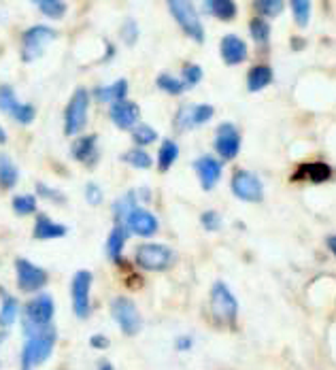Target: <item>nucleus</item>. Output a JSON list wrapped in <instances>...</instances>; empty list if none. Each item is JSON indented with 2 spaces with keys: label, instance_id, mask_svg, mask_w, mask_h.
Masks as SVG:
<instances>
[{
  "label": "nucleus",
  "instance_id": "f257e3e1",
  "mask_svg": "<svg viewBox=\"0 0 336 370\" xmlns=\"http://www.w3.org/2000/svg\"><path fill=\"white\" fill-rule=\"evenodd\" d=\"M56 338H58V334H56L54 326H47L41 332L28 336V340L22 349V370H32V368L41 366L43 362H47L51 351H54Z\"/></svg>",
  "mask_w": 336,
  "mask_h": 370
},
{
  "label": "nucleus",
  "instance_id": "f03ea898",
  "mask_svg": "<svg viewBox=\"0 0 336 370\" xmlns=\"http://www.w3.org/2000/svg\"><path fill=\"white\" fill-rule=\"evenodd\" d=\"M54 311H56V304H54V298H51L49 294H39V296H35V298L26 304V309H24L22 326H24L26 336H32V334L41 332L43 328L51 326Z\"/></svg>",
  "mask_w": 336,
  "mask_h": 370
},
{
  "label": "nucleus",
  "instance_id": "7ed1b4c3",
  "mask_svg": "<svg viewBox=\"0 0 336 370\" xmlns=\"http://www.w3.org/2000/svg\"><path fill=\"white\" fill-rule=\"evenodd\" d=\"M209 302H211V313L219 323L235 326V321L239 317V300L226 283L223 281L213 283Z\"/></svg>",
  "mask_w": 336,
  "mask_h": 370
},
{
  "label": "nucleus",
  "instance_id": "20e7f679",
  "mask_svg": "<svg viewBox=\"0 0 336 370\" xmlns=\"http://www.w3.org/2000/svg\"><path fill=\"white\" fill-rule=\"evenodd\" d=\"M135 260L143 271L162 273V271H168L175 264L177 256H175V252L170 249V247H166L162 242H145L137 249Z\"/></svg>",
  "mask_w": 336,
  "mask_h": 370
},
{
  "label": "nucleus",
  "instance_id": "39448f33",
  "mask_svg": "<svg viewBox=\"0 0 336 370\" xmlns=\"http://www.w3.org/2000/svg\"><path fill=\"white\" fill-rule=\"evenodd\" d=\"M87 109H89V92L85 87H77L64 111V132L68 137H75L85 128Z\"/></svg>",
  "mask_w": 336,
  "mask_h": 370
},
{
  "label": "nucleus",
  "instance_id": "423d86ee",
  "mask_svg": "<svg viewBox=\"0 0 336 370\" xmlns=\"http://www.w3.org/2000/svg\"><path fill=\"white\" fill-rule=\"evenodd\" d=\"M168 11L175 18V22L179 24V28L196 43H204V26L194 9L192 3L187 0H170L168 3Z\"/></svg>",
  "mask_w": 336,
  "mask_h": 370
},
{
  "label": "nucleus",
  "instance_id": "0eeeda50",
  "mask_svg": "<svg viewBox=\"0 0 336 370\" xmlns=\"http://www.w3.org/2000/svg\"><path fill=\"white\" fill-rule=\"evenodd\" d=\"M58 39V32L49 26H32L24 32L22 37V60L24 62H35L39 60L45 49L49 47L51 41Z\"/></svg>",
  "mask_w": 336,
  "mask_h": 370
},
{
  "label": "nucleus",
  "instance_id": "6e6552de",
  "mask_svg": "<svg viewBox=\"0 0 336 370\" xmlns=\"http://www.w3.org/2000/svg\"><path fill=\"white\" fill-rule=\"evenodd\" d=\"M111 315H113L116 323L122 328V332L126 336H135L143 328V319H141L137 304L126 296H118L113 302H111Z\"/></svg>",
  "mask_w": 336,
  "mask_h": 370
},
{
  "label": "nucleus",
  "instance_id": "1a4fd4ad",
  "mask_svg": "<svg viewBox=\"0 0 336 370\" xmlns=\"http://www.w3.org/2000/svg\"><path fill=\"white\" fill-rule=\"evenodd\" d=\"M232 194L243 202H262L264 200V185L256 173L237 171L232 177Z\"/></svg>",
  "mask_w": 336,
  "mask_h": 370
},
{
  "label": "nucleus",
  "instance_id": "9d476101",
  "mask_svg": "<svg viewBox=\"0 0 336 370\" xmlns=\"http://www.w3.org/2000/svg\"><path fill=\"white\" fill-rule=\"evenodd\" d=\"M15 275H18V288L26 294L39 292L47 285V273L26 258L15 260Z\"/></svg>",
  "mask_w": 336,
  "mask_h": 370
},
{
  "label": "nucleus",
  "instance_id": "9b49d317",
  "mask_svg": "<svg viewBox=\"0 0 336 370\" xmlns=\"http://www.w3.org/2000/svg\"><path fill=\"white\" fill-rule=\"evenodd\" d=\"M89 292H92V273L77 271L70 281V296H73V309L79 319H85L89 315Z\"/></svg>",
  "mask_w": 336,
  "mask_h": 370
},
{
  "label": "nucleus",
  "instance_id": "f8f14e48",
  "mask_svg": "<svg viewBox=\"0 0 336 370\" xmlns=\"http://www.w3.org/2000/svg\"><path fill=\"white\" fill-rule=\"evenodd\" d=\"M215 152L221 160H235L241 152V132L235 123H221L215 132Z\"/></svg>",
  "mask_w": 336,
  "mask_h": 370
},
{
  "label": "nucleus",
  "instance_id": "ddd939ff",
  "mask_svg": "<svg viewBox=\"0 0 336 370\" xmlns=\"http://www.w3.org/2000/svg\"><path fill=\"white\" fill-rule=\"evenodd\" d=\"M213 115H215V109L211 104H192V106L187 104V106H181L179 113L175 115V126L177 130H189L211 121Z\"/></svg>",
  "mask_w": 336,
  "mask_h": 370
},
{
  "label": "nucleus",
  "instance_id": "4468645a",
  "mask_svg": "<svg viewBox=\"0 0 336 370\" xmlns=\"http://www.w3.org/2000/svg\"><path fill=\"white\" fill-rule=\"evenodd\" d=\"M108 117H111V121H113L118 128H122V130H130L132 128L135 130L137 128V121L141 117V109L132 100H122V102L111 104Z\"/></svg>",
  "mask_w": 336,
  "mask_h": 370
},
{
  "label": "nucleus",
  "instance_id": "2eb2a0df",
  "mask_svg": "<svg viewBox=\"0 0 336 370\" xmlns=\"http://www.w3.org/2000/svg\"><path fill=\"white\" fill-rule=\"evenodd\" d=\"M219 54H221L223 64L239 66V64H243L247 60L249 49H247V43L239 35H226L219 43Z\"/></svg>",
  "mask_w": 336,
  "mask_h": 370
},
{
  "label": "nucleus",
  "instance_id": "dca6fc26",
  "mask_svg": "<svg viewBox=\"0 0 336 370\" xmlns=\"http://www.w3.org/2000/svg\"><path fill=\"white\" fill-rule=\"evenodd\" d=\"M194 171L198 175V181L202 185L204 192H211L219 179H221V173H223V166L219 160H215L213 156H200L196 162H194Z\"/></svg>",
  "mask_w": 336,
  "mask_h": 370
},
{
  "label": "nucleus",
  "instance_id": "f3484780",
  "mask_svg": "<svg viewBox=\"0 0 336 370\" xmlns=\"http://www.w3.org/2000/svg\"><path fill=\"white\" fill-rule=\"evenodd\" d=\"M126 228H128V232H132V234H139V236H154L156 232H158V228H160V221H158V217L151 213V211H147V209H141V206H137L130 215H128V219H126V223H124Z\"/></svg>",
  "mask_w": 336,
  "mask_h": 370
},
{
  "label": "nucleus",
  "instance_id": "a211bd4d",
  "mask_svg": "<svg viewBox=\"0 0 336 370\" xmlns=\"http://www.w3.org/2000/svg\"><path fill=\"white\" fill-rule=\"evenodd\" d=\"M332 179V168L325 162H304L300 164L294 175L292 181H311V183H325Z\"/></svg>",
  "mask_w": 336,
  "mask_h": 370
},
{
  "label": "nucleus",
  "instance_id": "6ab92c4d",
  "mask_svg": "<svg viewBox=\"0 0 336 370\" xmlns=\"http://www.w3.org/2000/svg\"><path fill=\"white\" fill-rule=\"evenodd\" d=\"M128 236H130V232L124 223H118L113 230H111V234L106 238V245H104V252L113 262L122 260V252H124V245H126Z\"/></svg>",
  "mask_w": 336,
  "mask_h": 370
},
{
  "label": "nucleus",
  "instance_id": "aec40b11",
  "mask_svg": "<svg viewBox=\"0 0 336 370\" xmlns=\"http://www.w3.org/2000/svg\"><path fill=\"white\" fill-rule=\"evenodd\" d=\"M66 232H68V228L64 223H58V221L49 219L47 215H39L32 236L39 240H51V238H62Z\"/></svg>",
  "mask_w": 336,
  "mask_h": 370
},
{
  "label": "nucleus",
  "instance_id": "412c9836",
  "mask_svg": "<svg viewBox=\"0 0 336 370\" xmlns=\"http://www.w3.org/2000/svg\"><path fill=\"white\" fill-rule=\"evenodd\" d=\"M126 94H128V81L126 79H118V81H113L111 85H104V87H96L94 90L96 100L111 102V104L126 100Z\"/></svg>",
  "mask_w": 336,
  "mask_h": 370
},
{
  "label": "nucleus",
  "instance_id": "4be33fe9",
  "mask_svg": "<svg viewBox=\"0 0 336 370\" xmlns=\"http://www.w3.org/2000/svg\"><path fill=\"white\" fill-rule=\"evenodd\" d=\"M273 79H275V73H273L270 66H266V64H256V66H251L249 73H247V90H249L251 94H256V92L268 87V85L273 83Z\"/></svg>",
  "mask_w": 336,
  "mask_h": 370
},
{
  "label": "nucleus",
  "instance_id": "5701e85b",
  "mask_svg": "<svg viewBox=\"0 0 336 370\" xmlns=\"http://www.w3.org/2000/svg\"><path fill=\"white\" fill-rule=\"evenodd\" d=\"M96 141H98L96 135H87V137L77 139V141L73 143V147H70L73 158L79 160V162H92V160H96V158H98Z\"/></svg>",
  "mask_w": 336,
  "mask_h": 370
},
{
  "label": "nucleus",
  "instance_id": "b1692460",
  "mask_svg": "<svg viewBox=\"0 0 336 370\" xmlns=\"http://www.w3.org/2000/svg\"><path fill=\"white\" fill-rule=\"evenodd\" d=\"M206 13H211L213 18L221 20V22H230L237 18V3H232V0H206V3L202 5Z\"/></svg>",
  "mask_w": 336,
  "mask_h": 370
},
{
  "label": "nucleus",
  "instance_id": "393cba45",
  "mask_svg": "<svg viewBox=\"0 0 336 370\" xmlns=\"http://www.w3.org/2000/svg\"><path fill=\"white\" fill-rule=\"evenodd\" d=\"M177 158H179V145H177L175 141H170V139L162 141L160 152H158V168H160L162 173L170 171L173 164L177 162Z\"/></svg>",
  "mask_w": 336,
  "mask_h": 370
},
{
  "label": "nucleus",
  "instance_id": "a878e982",
  "mask_svg": "<svg viewBox=\"0 0 336 370\" xmlns=\"http://www.w3.org/2000/svg\"><path fill=\"white\" fill-rule=\"evenodd\" d=\"M137 206H139V204H137V192H128V194H124L122 198H118V200L113 202V217H116V221H118V223H126L128 215H130Z\"/></svg>",
  "mask_w": 336,
  "mask_h": 370
},
{
  "label": "nucleus",
  "instance_id": "bb28decb",
  "mask_svg": "<svg viewBox=\"0 0 336 370\" xmlns=\"http://www.w3.org/2000/svg\"><path fill=\"white\" fill-rule=\"evenodd\" d=\"M18 181H20V171L15 168L13 160L9 156L0 154V185H3L5 190H11V187H15Z\"/></svg>",
  "mask_w": 336,
  "mask_h": 370
},
{
  "label": "nucleus",
  "instance_id": "cd10ccee",
  "mask_svg": "<svg viewBox=\"0 0 336 370\" xmlns=\"http://www.w3.org/2000/svg\"><path fill=\"white\" fill-rule=\"evenodd\" d=\"M18 315H20V302L13 296L5 294L3 296V307H0V326H3V328L13 326Z\"/></svg>",
  "mask_w": 336,
  "mask_h": 370
},
{
  "label": "nucleus",
  "instance_id": "c85d7f7f",
  "mask_svg": "<svg viewBox=\"0 0 336 370\" xmlns=\"http://www.w3.org/2000/svg\"><path fill=\"white\" fill-rule=\"evenodd\" d=\"M35 5H37L39 11H41L43 16H47L49 20H60V18H64V16H66V9H68V5L64 3V0H37Z\"/></svg>",
  "mask_w": 336,
  "mask_h": 370
},
{
  "label": "nucleus",
  "instance_id": "c756f323",
  "mask_svg": "<svg viewBox=\"0 0 336 370\" xmlns=\"http://www.w3.org/2000/svg\"><path fill=\"white\" fill-rule=\"evenodd\" d=\"M156 85L162 90V92H166V94H173V96H179V94H183L187 87H185V83L179 79V77H173V75H168V73H162V75H158V79H156Z\"/></svg>",
  "mask_w": 336,
  "mask_h": 370
},
{
  "label": "nucleus",
  "instance_id": "7c9ffc66",
  "mask_svg": "<svg viewBox=\"0 0 336 370\" xmlns=\"http://www.w3.org/2000/svg\"><path fill=\"white\" fill-rule=\"evenodd\" d=\"M122 160H124L126 164L135 166V168H141V171H145V168H151V164H154L151 156H149L145 149H141V147H135V149L126 152V154L122 156Z\"/></svg>",
  "mask_w": 336,
  "mask_h": 370
},
{
  "label": "nucleus",
  "instance_id": "2f4dec72",
  "mask_svg": "<svg viewBox=\"0 0 336 370\" xmlns=\"http://www.w3.org/2000/svg\"><path fill=\"white\" fill-rule=\"evenodd\" d=\"M290 7H292V16H294L296 24H298L300 28L309 26L311 9H313V3H311V0H292Z\"/></svg>",
  "mask_w": 336,
  "mask_h": 370
},
{
  "label": "nucleus",
  "instance_id": "473e14b6",
  "mask_svg": "<svg viewBox=\"0 0 336 370\" xmlns=\"http://www.w3.org/2000/svg\"><path fill=\"white\" fill-rule=\"evenodd\" d=\"M132 141L137 143V147H147L158 141V132L149 126V123H139L132 130Z\"/></svg>",
  "mask_w": 336,
  "mask_h": 370
},
{
  "label": "nucleus",
  "instance_id": "72a5a7b5",
  "mask_svg": "<svg viewBox=\"0 0 336 370\" xmlns=\"http://www.w3.org/2000/svg\"><path fill=\"white\" fill-rule=\"evenodd\" d=\"M283 7L285 5L281 3V0H256V3H254V9L262 16V20L281 16L283 13Z\"/></svg>",
  "mask_w": 336,
  "mask_h": 370
},
{
  "label": "nucleus",
  "instance_id": "f704fd0d",
  "mask_svg": "<svg viewBox=\"0 0 336 370\" xmlns=\"http://www.w3.org/2000/svg\"><path fill=\"white\" fill-rule=\"evenodd\" d=\"M249 35H251V39L256 41V43H268V39H270V24L266 22V20H262V18H254L251 22H249Z\"/></svg>",
  "mask_w": 336,
  "mask_h": 370
},
{
  "label": "nucleus",
  "instance_id": "c9c22d12",
  "mask_svg": "<svg viewBox=\"0 0 336 370\" xmlns=\"http://www.w3.org/2000/svg\"><path fill=\"white\" fill-rule=\"evenodd\" d=\"M181 81L185 83V87H196V85L202 81V66H198V64H194V62L183 64Z\"/></svg>",
  "mask_w": 336,
  "mask_h": 370
},
{
  "label": "nucleus",
  "instance_id": "e433bc0d",
  "mask_svg": "<svg viewBox=\"0 0 336 370\" xmlns=\"http://www.w3.org/2000/svg\"><path fill=\"white\" fill-rule=\"evenodd\" d=\"M9 115H11L15 121H20V123H32V121H35V117H37V109H35V104H28V102H18Z\"/></svg>",
  "mask_w": 336,
  "mask_h": 370
},
{
  "label": "nucleus",
  "instance_id": "4c0bfd02",
  "mask_svg": "<svg viewBox=\"0 0 336 370\" xmlns=\"http://www.w3.org/2000/svg\"><path fill=\"white\" fill-rule=\"evenodd\" d=\"M13 211L18 215H32L37 211V198L32 194H20L13 198Z\"/></svg>",
  "mask_w": 336,
  "mask_h": 370
},
{
  "label": "nucleus",
  "instance_id": "58836bf2",
  "mask_svg": "<svg viewBox=\"0 0 336 370\" xmlns=\"http://www.w3.org/2000/svg\"><path fill=\"white\" fill-rule=\"evenodd\" d=\"M15 104H18V98H15L13 87L11 85H0V111L11 113Z\"/></svg>",
  "mask_w": 336,
  "mask_h": 370
},
{
  "label": "nucleus",
  "instance_id": "ea45409f",
  "mask_svg": "<svg viewBox=\"0 0 336 370\" xmlns=\"http://www.w3.org/2000/svg\"><path fill=\"white\" fill-rule=\"evenodd\" d=\"M200 223H202L204 230L215 232V230L221 228V215H219L217 211H204V213L200 215Z\"/></svg>",
  "mask_w": 336,
  "mask_h": 370
},
{
  "label": "nucleus",
  "instance_id": "a19ab883",
  "mask_svg": "<svg viewBox=\"0 0 336 370\" xmlns=\"http://www.w3.org/2000/svg\"><path fill=\"white\" fill-rule=\"evenodd\" d=\"M122 39L126 41V45H135L137 43V39H139V26L132 22V20H128L124 26H122Z\"/></svg>",
  "mask_w": 336,
  "mask_h": 370
},
{
  "label": "nucleus",
  "instance_id": "79ce46f5",
  "mask_svg": "<svg viewBox=\"0 0 336 370\" xmlns=\"http://www.w3.org/2000/svg\"><path fill=\"white\" fill-rule=\"evenodd\" d=\"M37 194L39 196H43V198H47V200H54V202H64V196H62V192H58V190H54V187H49V185H45V183H37Z\"/></svg>",
  "mask_w": 336,
  "mask_h": 370
},
{
  "label": "nucleus",
  "instance_id": "37998d69",
  "mask_svg": "<svg viewBox=\"0 0 336 370\" xmlns=\"http://www.w3.org/2000/svg\"><path fill=\"white\" fill-rule=\"evenodd\" d=\"M85 200H87L89 204H94V206L102 202V190H100L98 183L89 181V183L85 185Z\"/></svg>",
  "mask_w": 336,
  "mask_h": 370
},
{
  "label": "nucleus",
  "instance_id": "c03bdc74",
  "mask_svg": "<svg viewBox=\"0 0 336 370\" xmlns=\"http://www.w3.org/2000/svg\"><path fill=\"white\" fill-rule=\"evenodd\" d=\"M192 345H194V338L187 336V334H183V336H179V338L175 340V349H177V351H189Z\"/></svg>",
  "mask_w": 336,
  "mask_h": 370
},
{
  "label": "nucleus",
  "instance_id": "a18cd8bd",
  "mask_svg": "<svg viewBox=\"0 0 336 370\" xmlns=\"http://www.w3.org/2000/svg\"><path fill=\"white\" fill-rule=\"evenodd\" d=\"M89 345H92L94 349H106V347H108V338H106L104 334H94V336L89 338Z\"/></svg>",
  "mask_w": 336,
  "mask_h": 370
},
{
  "label": "nucleus",
  "instance_id": "49530a36",
  "mask_svg": "<svg viewBox=\"0 0 336 370\" xmlns=\"http://www.w3.org/2000/svg\"><path fill=\"white\" fill-rule=\"evenodd\" d=\"M325 245H328V249L332 252V256H336V234L328 236V238H325Z\"/></svg>",
  "mask_w": 336,
  "mask_h": 370
},
{
  "label": "nucleus",
  "instance_id": "de8ad7c7",
  "mask_svg": "<svg viewBox=\"0 0 336 370\" xmlns=\"http://www.w3.org/2000/svg\"><path fill=\"white\" fill-rule=\"evenodd\" d=\"M98 370H116V368H113V364H111L108 359H100L98 362Z\"/></svg>",
  "mask_w": 336,
  "mask_h": 370
},
{
  "label": "nucleus",
  "instance_id": "09e8293b",
  "mask_svg": "<svg viewBox=\"0 0 336 370\" xmlns=\"http://www.w3.org/2000/svg\"><path fill=\"white\" fill-rule=\"evenodd\" d=\"M3 143H7V132L3 130V126H0V145Z\"/></svg>",
  "mask_w": 336,
  "mask_h": 370
}]
</instances>
